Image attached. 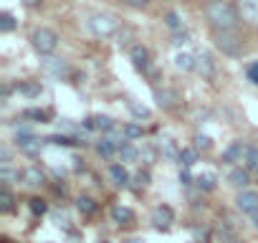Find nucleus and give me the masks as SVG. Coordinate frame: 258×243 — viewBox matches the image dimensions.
Listing matches in <instances>:
<instances>
[{
  "mask_svg": "<svg viewBox=\"0 0 258 243\" xmlns=\"http://www.w3.org/2000/svg\"><path fill=\"white\" fill-rule=\"evenodd\" d=\"M3 243H13V240H3Z\"/></svg>",
  "mask_w": 258,
  "mask_h": 243,
  "instance_id": "c756f323",
  "label": "nucleus"
},
{
  "mask_svg": "<svg viewBox=\"0 0 258 243\" xmlns=\"http://www.w3.org/2000/svg\"><path fill=\"white\" fill-rule=\"evenodd\" d=\"M16 210V195L8 185H3V190H0V213H13Z\"/></svg>",
  "mask_w": 258,
  "mask_h": 243,
  "instance_id": "9d476101",
  "label": "nucleus"
},
{
  "mask_svg": "<svg viewBox=\"0 0 258 243\" xmlns=\"http://www.w3.org/2000/svg\"><path fill=\"white\" fill-rule=\"evenodd\" d=\"M213 41H215V48L223 51L225 56H240L245 48V41L238 31H218L213 33Z\"/></svg>",
  "mask_w": 258,
  "mask_h": 243,
  "instance_id": "20e7f679",
  "label": "nucleus"
},
{
  "mask_svg": "<svg viewBox=\"0 0 258 243\" xmlns=\"http://www.w3.org/2000/svg\"><path fill=\"white\" fill-rule=\"evenodd\" d=\"M175 66L182 69V71H192V69L198 66V61H195L192 53H177V56H175Z\"/></svg>",
  "mask_w": 258,
  "mask_h": 243,
  "instance_id": "dca6fc26",
  "label": "nucleus"
},
{
  "mask_svg": "<svg viewBox=\"0 0 258 243\" xmlns=\"http://www.w3.org/2000/svg\"><path fill=\"white\" fill-rule=\"evenodd\" d=\"M129 56H132V61H135L137 69H147L150 66V51L145 46H135L132 51H129Z\"/></svg>",
  "mask_w": 258,
  "mask_h": 243,
  "instance_id": "f8f14e48",
  "label": "nucleus"
},
{
  "mask_svg": "<svg viewBox=\"0 0 258 243\" xmlns=\"http://www.w3.org/2000/svg\"><path fill=\"white\" fill-rule=\"evenodd\" d=\"M18 177H21V180H23V185H26V188H31V190H36V188H41V185L46 183V175H43V170H41L38 165H28Z\"/></svg>",
  "mask_w": 258,
  "mask_h": 243,
  "instance_id": "6e6552de",
  "label": "nucleus"
},
{
  "mask_svg": "<svg viewBox=\"0 0 258 243\" xmlns=\"http://www.w3.org/2000/svg\"><path fill=\"white\" fill-rule=\"evenodd\" d=\"M135 210L132 208H126V205H114L111 208V220L119 223V225H129V223H135Z\"/></svg>",
  "mask_w": 258,
  "mask_h": 243,
  "instance_id": "1a4fd4ad",
  "label": "nucleus"
},
{
  "mask_svg": "<svg viewBox=\"0 0 258 243\" xmlns=\"http://www.w3.org/2000/svg\"><path fill=\"white\" fill-rule=\"evenodd\" d=\"M86 127H89V130L109 132V130H114V122H111L109 116H89V119H86Z\"/></svg>",
  "mask_w": 258,
  "mask_h": 243,
  "instance_id": "4468645a",
  "label": "nucleus"
},
{
  "mask_svg": "<svg viewBox=\"0 0 258 243\" xmlns=\"http://www.w3.org/2000/svg\"><path fill=\"white\" fill-rule=\"evenodd\" d=\"M129 243H140V240H129Z\"/></svg>",
  "mask_w": 258,
  "mask_h": 243,
  "instance_id": "c85d7f7f",
  "label": "nucleus"
},
{
  "mask_svg": "<svg viewBox=\"0 0 258 243\" xmlns=\"http://www.w3.org/2000/svg\"><path fill=\"white\" fill-rule=\"evenodd\" d=\"M126 106H129V109H132V111H135L137 116H150V111H147L145 106H137L135 101H126Z\"/></svg>",
  "mask_w": 258,
  "mask_h": 243,
  "instance_id": "b1692460",
  "label": "nucleus"
},
{
  "mask_svg": "<svg viewBox=\"0 0 258 243\" xmlns=\"http://www.w3.org/2000/svg\"><path fill=\"white\" fill-rule=\"evenodd\" d=\"M96 152H99V155H106V157H109V155L119 152V145H116V142H111V140H101V142L96 145Z\"/></svg>",
  "mask_w": 258,
  "mask_h": 243,
  "instance_id": "a211bd4d",
  "label": "nucleus"
},
{
  "mask_svg": "<svg viewBox=\"0 0 258 243\" xmlns=\"http://www.w3.org/2000/svg\"><path fill=\"white\" fill-rule=\"evenodd\" d=\"M86 28L96 36V38H109L119 31V18L114 13H106V11H96L89 16L86 21Z\"/></svg>",
  "mask_w": 258,
  "mask_h": 243,
  "instance_id": "f03ea898",
  "label": "nucleus"
},
{
  "mask_svg": "<svg viewBox=\"0 0 258 243\" xmlns=\"http://www.w3.org/2000/svg\"><path fill=\"white\" fill-rule=\"evenodd\" d=\"M13 28H16V21H13L11 13H3V16H0V31H3V33H11Z\"/></svg>",
  "mask_w": 258,
  "mask_h": 243,
  "instance_id": "6ab92c4d",
  "label": "nucleus"
},
{
  "mask_svg": "<svg viewBox=\"0 0 258 243\" xmlns=\"http://www.w3.org/2000/svg\"><path fill=\"white\" fill-rule=\"evenodd\" d=\"M228 177H230V183H233L235 188H240V190H245V185L250 183V175H248V167H233Z\"/></svg>",
  "mask_w": 258,
  "mask_h": 243,
  "instance_id": "9b49d317",
  "label": "nucleus"
},
{
  "mask_svg": "<svg viewBox=\"0 0 258 243\" xmlns=\"http://www.w3.org/2000/svg\"><path fill=\"white\" fill-rule=\"evenodd\" d=\"M76 208H79L84 215H94V213H96V203H94L91 198H86V195H81V198L76 200Z\"/></svg>",
  "mask_w": 258,
  "mask_h": 243,
  "instance_id": "f3484780",
  "label": "nucleus"
},
{
  "mask_svg": "<svg viewBox=\"0 0 258 243\" xmlns=\"http://www.w3.org/2000/svg\"><path fill=\"white\" fill-rule=\"evenodd\" d=\"M121 3L126 6V8H135V11H142V8H147L152 0H121Z\"/></svg>",
  "mask_w": 258,
  "mask_h": 243,
  "instance_id": "412c9836",
  "label": "nucleus"
},
{
  "mask_svg": "<svg viewBox=\"0 0 258 243\" xmlns=\"http://www.w3.org/2000/svg\"><path fill=\"white\" fill-rule=\"evenodd\" d=\"M248 79H250L253 84H258V64H253V66L248 69Z\"/></svg>",
  "mask_w": 258,
  "mask_h": 243,
  "instance_id": "a878e982",
  "label": "nucleus"
},
{
  "mask_svg": "<svg viewBox=\"0 0 258 243\" xmlns=\"http://www.w3.org/2000/svg\"><path fill=\"white\" fill-rule=\"evenodd\" d=\"M195 157H198V152H195V150H185V152L180 155V160H185V165H187V167L195 162Z\"/></svg>",
  "mask_w": 258,
  "mask_h": 243,
  "instance_id": "5701e85b",
  "label": "nucleus"
},
{
  "mask_svg": "<svg viewBox=\"0 0 258 243\" xmlns=\"http://www.w3.org/2000/svg\"><path fill=\"white\" fill-rule=\"evenodd\" d=\"M121 132H124V137H126V140H135V137H142V135H145V130H142V127H137V125H126Z\"/></svg>",
  "mask_w": 258,
  "mask_h": 243,
  "instance_id": "aec40b11",
  "label": "nucleus"
},
{
  "mask_svg": "<svg viewBox=\"0 0 258 243\" xmlns=\"http://www.w3.org/2000/svg\"><path fill=\"white\" fill-rule=\"evenodd\" d=\"M152 225L155 228H160V230H165V228H170L172 223H175V210L170 208V205H157L155 210H152Z\"/></svg>",
  "mask_w": 258,
  "mask_h": 243,
  "instance_id": "0eeeda50",
  "label": "nucleus"
},
{
  "mask_svg": "<svg viewBox=\"0 0 258 243\" xmlns=\"http://www.w3.org/2000/svg\"><path fill=\"white\" fill-rule=\"evenodd\" d=\"M235 208L243 213V215H253V213H258V190H250V188H245V190H240L238 195H235Z\"/></svg>",
  "mask_w": 258,
  "mask_h": 243,
  "instance_id": "39448f33",
  "label": "nucleus"
},
{
  "mask_svg": "<svg viewBox=\"0 0 258 243\" xmlns=\"http://www.w3.org/2000/svg\"><path fill=\"white\" fill-rule=\"evenodd\" d=\"M203 13H205V21L213 28V33L238 31V26H240V16H238V8L233 0H208Z\"/></svg>",
  "mask_w": 258,
  "mask_h": 243,
  "instance_id": "f257e3e1",
  "label": "nucleus"
},
{
  "mask_svg": "<svg viewBox=\"0 0 258 243\" xmlns=\"http://www.w3.org/2000/svg\"><path fill=\"white\" fill-rule=\"evenodd\" d=\"M250 223H253V228L258 230V213H253V215H250Z\"/></svg>",
  "mask_w": 258,
  "mask_h": 243,
  "instance_id": "cd10ccee",
  "label": "nucleus"
},
{
  "mask_svg": "<svg viewBox=\"0 0 258 243\" xmlns=\"http://www.w3.org/2000/svg\"><path fill=\"white\" fill-rule=\"evenodd\" d=\"M155 96H157V104H160V106H165V109H172V106L180 101L177 91H172V89H162V91H157Z\"/></svg>",
  "mask_w": 258,
  "mask_h": 243,
  "instance_id": "ddd939ff",
  "label": "nucleus"
},
{
  "mask_svg": "<svg viewBox=\"0 0 258 243\" xmlns=\"http://www.w3.org/2000/svg\"><path fill=\"white\" fill-rule=\"evenodd\" d=\"M235 8H238L240 23L258 28V0H235Z\"/></svg>",
  "mask_w": 258,
  "mask_h": 243,
  "instance_id": "423d86ee",
  "label": "nucleus"
},
{
  "mask_svg": "<svg viewBox=\"0 0 258 243\" xmlns=\"http://www.w3.org/2000/svg\"><path fill=\"white\" fill-rule=\"evenodd\" d=\"M109 175H111L114 185H119V188H124L129 183V175H126V170L121 165H109Z\"/></svg>",
  "mask_w": 258,
  "mask_h": 243,
  "instance_id": "2eb2a0df",
  "label": "nucleus"
},
{
  "mask_svg": "<svg viewBox=\"0 0 258 243\" xmlns=\"http://www.w3.org/2000/svg\"><path fill=\"white\" fill-rule=\"evenodd\" d=\"M26 116H31V119H41V122H43L48 114H46V111H26Z\"/></svg>",
  "mask_w": 258,
  "mask_h": 243,
  "instance_id": "bb28decb",
  "label": "nucleus"
},
{
  "mask_svg": "<svg viewBox=\"0 0 258 243\" xmlns=\"http://www.w3.org/2000/svg\"><path fill=\"white\" fill-rule=\"evenodd\" d=\"M31 210H33L36 215H43V213H46V203H43L41 198H33V200H31Z\"/></svg>",
  "mask_w": 258,
  "mask_h": 243,
  "instance_id": "4be33fe9",
  "label": "nucleus"
},
{
  "mask_svg": "<svg viewBox=\"0 0 258 243\" xmlns=\"http://www.w3.org/2000/svg\"><path fill=\"white\" fill-rule=\"evenodd\" d=\"M28 41H31V46H33V51L38 56H51L58 48V33L53 28H46V26L33 28L31 36H28Z\"/></svg>",
  "mask_w": 258,
  "mask_h": 243,
  "instance_id": "7ed1b4c3",
  "label": "nucleus"
},
{
  "mask_svg": "<svg viewBox=\"0 0 258 243\" xmlns=\"http://www.w3.org/2000/svg\"><path fill=\"white\" fill-rule=\"evenodd\" d=\"M198 185H200V188H205V190H213V177H210V175L198 177Z\"/></svg>",
  "mask_w": 258,
  "mask_h": 243,
  "instance_id": "393cba45",
  "label": "nucleus"
}]
</instances>
